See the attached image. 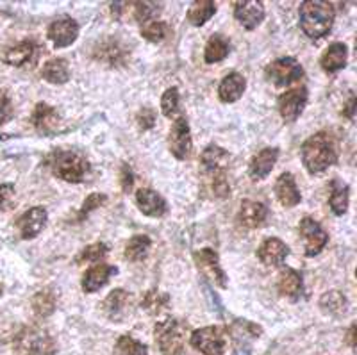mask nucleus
I'll return each instance as SVG.
<instances>
[{"label":"nucleus","mask_w":357,"mask_h":355,"mask_svg":"<svg viewBox=\"0 0 357 355\" xmlns=\"http://www.w3.org/2000/svg\"><path fill=\"white\" fill-rule=\"evenodd\" d=\"M289 255V248L279 238H266L257 248V257L264 266H280Z\"/></svg>","instance_id":"393cba45"},{"label":"nucleus","mask_w":357,"mask_h":355,"mask_svg":"<svg viewBox=\"0 0 357 355\" xmlns=\"http://www.w3.org/2000/svg\"><path fill=\"white\" fill-rule=\"evenodd\" d=\"M161 111L167 118L177 116L178 113V88L172 86L161 97Z\"/></svg>","instance_id":"79ce46f5"},{"label":"nucleus","mask_w":357,"mask_h":355,"mask_svg":"<svg viewBox=\"0 0 357 355\" xmlns=\"http://www.w3.org/2000/svg\"><path fill=\"white\" fill-rule=\"evenodd\" d=\"M142 309L152 316H161L170 309V296L159 289H149L142 299Z\"/></svg>","instance_id":"2f4dec72"},{"label":"nucleus","mask_w":357,"mask_h":355,"mask_svg":"<svg viewBox=\"0 0 357 355\" xmlns=\"http://www.w3.org/2000/svg\"><path fill=\"white\" fill-rule=\"evenodd\" d=\"M45 165L52 169L57 179L72 184L84 182L91 172V165L84 153L72 149H56L47 156Z\"/></svg>","instance_id":"7ed1b4c3"},{"label":"nucleus","mask_w":357,"mask_h":355,"mask_svg":"<svg viewBox=\"0 0 357 355\" xmlns=\"http://www.w3.org/2000/svg\"><path fill=\"white\" fill-rule=\"evenodd\" d=\"M245 88H247L245 77L238 72H231L229 75L223 77V81L218 86L220 100L225 102V104H232V102L240 100Z\"/></svg>","instance_id":"c85d7f7f"},{"label":"nucleus","mask_w":357,"mask_h":355,"mask_svg":"<svg viewBox=\"0 0 357 355\" xmlns=\"http://www.w3.org/2000/svg\"><path fill=\"white\" fill-rule=\"evenodd\" d=\"M38 52H40V47H38L36 41L33 40H24L20 43L13 45L2 56V61L9 66H20L29 65L31 61H34L38 57Z\"/></svg>","instance_id":"b1692460"},{"label":"nucleus","mask_w":357,"mask_h":355,"mask_svg":"<svg viewBox=\"0 0 357 355\" xmlns=\"http://www.w3.org/2000/svg\"><path fill=\"white\" fill-rule=\"evenodd\" d=\"M347 59H349V49L345 43H331L324 54H321L320 65L324 72L336 73L347 66Z\"/></svg>","instance_id":"cd10ccee"},{"label":"nucleus","mask_w":357,"mask_h":355,"mask_svg":"<svg viewBox=\"0 0 357 355\" xmlns=\"http://www.w3.org/2000/svg\"><path fill=\"white\" fill-rule=\"evenodd\" d=\"M152 241L149 236L139 234L134 236V238L129 239V243L126 245V257L129 259L130 262H139L149 255L151 252Z\"/></svg>","instance_id":"e433bc0d"},{"label":"nucleus","mask_w":357,"mask_h":355,"mask_svg":"<svg viewBox=\"0 0 357 355\" xmlns=\"http://www.w3.org/2000/svg\"><path fill=\"white\" fill-rule=\"evenodd\" d=\"M350 188L340 181L333 182V191L329 197V206L336 216H343L349 211Z\"/></svg>","instance_id":"c9c22d12"},{"label":"nucleus","mask_w":357,"mask_h":355,"mask_svg":"<svg viewBox=\"0 0 357 355\" xmlns=\"http://www.w3.org/2000/svg\"><path fill=\"white\" fill-rule=\"evenodd\" d=\"M277 159H279V149H275V146H266V149L259 150L250 161V168H248L250 177L254 181H261V179L268 177L272 174Z\"/></svg>","instance_id":"a878e982"},{"label":"nucleus","mask_w":357,"mask_h":355,"mask_svg":"<svg viewBox=\"0 0 357 355\" xmlns=\"http://www.w3.org/2000/svg\"><path fill=\"white\" fill-rule=\"evenodd\" d=\"M15 107H13V100L6 89H0V126L8 123L13 118Z\"/></svg>","instance_id":"49530a36"},{"label":"nucleus","mask_w":357,"mask_h":355,"mask_svg":"<svg viewBox=\"0 0 357 355\" xmlns=\"http://www.w3.org/2000/svg\"><path fill=\"white\" fill-rule=\"evenodd\" d=\"M107 254H109V246L106 243H91L86 248H82V252L77 255L75 262L77 264H84V262H95L97 264V262L104 261Z\"/></svg>","instance_id":"58836bf2"},{"label":"nucleus","mask_w":357,"mask_h":355,"mask_svg":"<svg viewBox=\"0 0 357 355\" xmlns=\"http://www.w3.org/2000/svg\"><path fill=\"white\" fill-rule=\"evenodd\" d=\"M320 309L329 316H341L345 315L349 309V300L341 291L333 289L324 293L320 299Z\"/></svg>","instance_id":"72a5a7b5"},{"label":"nucleus","mask_w":357,"mask_h":355,"mask_svg":"<svg viewBox=\"0 0 357 355\" xmlns=\"http://www.w3.org/2000/svg\"><path fill=\"white\" fill-rule=\"evenodd\" d=\"M195 259V264L199 268V271L202 273L204 282L206 280H211L213 284H216L218 287L225 289L227 287V275L223 271V268L220 266V257L213 248H200L193 254Z\"/></svg>","instance_id":"9d476101"},{"label":"nucleus","mask_w":357,"mask_h":355,"mask_svg":"<svg viewBox=\"0 0 357 355\" xmlns=\"http://www.w3.org/2000/svg\"><path fill=\"white\" fill-rule=\"evenodd\" d=\"M302 163L311 175L329 169L340 159V143L329 130H320L307 137L302 145Z\"/></svg>","instance_id":"f257e3e1"},{"label":"nucleus","mask_w":357,"mask_h":355,"mask_svg":"<svg viewBox=\"0 0 357 355\" xmlns=\"http://www.w3.org/2000/svg\"><path fill=\"white\" fill-rule=\"evenodd\" d=\"M33 311L38 318H49L50 315H54L57 307V296L50 287H45V289H40L36 295L33 296Z\"/></svg>","instance_id":"473e14b6"},{"label":"nucleus","mask_w":357,"mask_h":355,"mask_svg":"<svg viewBox=\"0 0 357 355\" xmlns=\"http://www.w3.org/2000/svg\"><path fill=\"white\" fill-rule=\"evenodd\" d=\"M268 216H270V209L263 202L243 200L238 213V222L245 229H261L266 225Z\"/></svg>","instance_id":"aec40b11"},{"label":"nucleus","mask_w":357,"mask_h":355,"mask_svg":"<svg viewBox=\"0 0 357 355\" xmlns=\"http://www.w3.org/2000/svg\"><path fill=\"white\" fill-rule=\"evenodd\" d=\"M354 335H356V325H352L349 331V341H350V347H356V341H354Z\"/></svg>","instance_id":"603ef678"},{"label":"nucleus","mask_w":357,"mask_h":355,"mask_svg":"<svg viewBox=\"0 0 357 355\" xmlns=\"http://www.w3.org/2000/svg\"><path fill=\"white\" fill-rule=\"evenodd\" d=\"M231 52V43L223 34H213L206 43V49H204V61L207 65H215V63H220Z\"/></svg>","instance_id":"c756f323"},{"label":"nucleus","mask_w":357,"mask_h":355,"mask_svg":"<svg viewBox=\"0 0 357 355\" xmlns=\"http://www.w3.org/2000/svg\"><path fill=\"white\" fill-rule=\"evenodd\" d=\"M234 355H250V348L247 343H238L236 345Z\"/></svg>","instance_id":"3c124183"},{"label":"nucleus","mask_w":357,"mask_h":355,"mask_svg":"<svg viewBox=\"0 0 357 355\" xmlns=\"http://www.w3.org/2000/svg\"><path fill=\"white\" fill-rule=\"evenodd\" d=\"M2 293H4V286L0 284V296H2Z\"/></svg>","instance_id":"864d4df0"},{"label":"nucleus","mask_w":357,"mask_h":355,"mask_svg":"<svg viewBox=\"0 0 357 355\" xmlns=\"http://www.w3.org/2000/svg\"><path fill=\"white\" fill-rule=\"evenodd\" d=\"M155 120H158V113H155V109H152L151 105H143L142 109L138 111V116H136L138 127L142 130L154 129Z\"/></svg>","instance_id":"a18cd8bd"},{"label":"nucleus","mask_w":357,"mask_h":355,"mask_svg":"<svg viewBox=\"0 0 357 355\" xmlns=\"http://www.w3.org/2000/svg\"><path fill=\"white\" fill-rule=\"evenodd\" d=\"M129 45L123 43L120 38H102L93 47V59L111 66V68H118V66L126 65L127 61H129Z\"/></svg>","instance_id":"0eeeda50"},{"label":"nucleus","mask_w":357,"mask_h":355,"mask_svg":"<svg viewBox=\"0 0 357 355\" xmlns=\"http://www.w3.org/2000/svg\"><path fill=\"white\" fill-rule=\"evenodd\" d=\"M31 120H33L34 129H36L41 136H54V134L61 130V116H59L57 109H54L52 105L45 104V102L36 104Z\"/></svg>","instance_id":"f3484780"},{"label":"nucleus","mask_w":357,"mask_h":355,"mask_svg":"<svg viewBox=\"0 0 357 355\" xmlns=\"http://www.w3.org/2000/svg\"><path fill=\"white\" fill-rule=\"evenodd\" d=\"M41 77L50 84H65L70 81V66L66 59H49L41 68Z\"/></svg>","instance_id":"7c9ffc66"},{"label":"nucleus","mask_w":357,"mask_h":355,"mask_svg":"<svg viewBox=\"0 0 357 355\" xmlns=\"http://www.w3.org/2000/svg\"><path fill=\"white\" fill-rule=\"evenodd\" d=\"M15 350L22 355H54L57 352L56 339L40 327H24L15 335Z\"/></svg>","instance_id":"39448f33"},{"label":"nucleus","mask_w":357,"mask_h":355,"mask_svg":"<svg viewBox=\"0 0 357 355\" xmlns=\"http://www.w3.org/2000/svg\"><path fill=\"white\" fill-rule=\"evenodd\" d=\"M47 220H49V213L45 207H31L18 216L15 225H17L22 239H34L47 227Z\"/></svg>","instance_id":"dca6fc26"},{"label":"nucleus","mask_w":357,"mask_h":355,"mask_svg":"<svg viewBox=\"0 0 357 355\" xmlns=\"http://www.w3.org/2000/svg\"><path fill=\"white\" fill-rule=\"evenodd\" d=\"M174 34V29L161 20H152L149 24L142 25V36L149 40L151 43H162Z\"/></svg>","instance_id":"4c0bfd02"},{"label":"nucleus","mask_w":357,"mask_h":355,"mask_svg":"<svg viewBox=\"0 0 357 355\" xmlns=\"http://www.w3.org/2000/svg\"><path fill=\"white\" fill-rule=\"evenodd\" d=\"M188 323L177 318L161 319L155 325V343L161 355H183L186 348Z\"/></svg>","instance_id":"20e7f679"},{"label":"nucleus","mask_w":357,"mask_h":355,"mask_svg":"<svg viewBox=\"0 0 357 355\" xmlns=\"http://www.w3.org/2000/svg\"><path fill=\"white\" fill-rule=\"evenodd\" d=\"M336 9L333 2L324 0H307L298 8V20H301L302 33L309 40H321L333 31Z\"/></svg>","instance_id":"f03ea898"},{"label":"nucleus","mask_w":357,"mask_h":355,"mask_svg":"<svg viewBox=\"0 0 357 355\" xmlns=\"http://www.w3.org/2000/svg\"><path fill=\"white\" fill-rule=\"evenodd\" d=\"M264 75L275 88H288L302 81L304 68L295 57H279L264 68Z\"/></svg>","instance_id":"423d86ee"},{"label":"nucleus","mask_w":357,"mask_h":355,"mask_svg":"<svg viewBox=\"0 0 357 355\" xmlns=\"http://www.w3.org/2000/svg\"><path fill=\"white\" fill-rule=\"evenodd\" d=\"M261 332H263L261 327H257L256 323L247 322V319H238V322H234V325H232V334L238 339V343H245L247 338H259Z\"/></svg>","instance_id":"a19ab883"},{"label":"nucleus","mask_w":357,"mask_h":355,"mask_svg":"<svg viewBox=\"0 0 357 355\" xmlns=\"http://www.w3.org/2000/svg\"><path fill=\"white\" fill-rule=\"evenodd\" d=\"M168 146L170 152L174 153L178 161H184L193 152V139H191V130L188 118L184 114H178L174 120V126L170 129V136H168Z\"/></svg>","instance_id":"9b49d317"},{"label":"nucleus","mask_w":357,"mask_h":355,"mask_svg":"<svg viewBox=\"0 0 357 355\" xmlns=\"http://www.w3.org/2000/svg\"><path fill=\"white\" fill-rule=\"evenodd\" d=\"M118 273V268L113 264H107V262H97L91 268L86 270V273L82 275L81 286L84 289V293H97L98 289L106 286L114 275Z\"/></svg>","instance_id":"a211bd4d"},{"label":"nucleus","mask_w":357,"mask_h":355,"mask_svg":"<svg viewBox=\"0 0 357 355\" xmlns=\"http://www.w3.org/2000/svg\"><path fill=\"white\" fill-rule=\"evenodd\" d=\"M116 355H149V348L132 335H122L114 345Z\"/></svg>","instance_id":"ea45409f"},{"label":"nucleus","mask_w":357,"mask_h":355,"mask_svg":"<svg viewBox=\"0 0 357 355\" xmlns=\"http://www.w3.org/2000/svg\"><path fill=\"white\" fill-rule=\"evenodd\" d=\"M234 17L247 31H254L264 20V4L257 0H240L234 2Z\"/></svg>","instance_id":"6ab92c4d"},{"label":"nucleus","mask_w":357,"mask_h":355,"mask_svg":"<svg viewBox=\"0 0 357 355\" xmlns=\"http://www.w3.org/2000/svg\"><path fill=\"white\" fill-rule=\"evenodd\" d=\"M341 113H343V116H345L347 120H354V118H356V93H350L349 100L345 102Z\"/></svg>","instance_id":"8fccbe9b"},{"label":"nucleus","mask_w":357,"mask_h":355,"mask_svg":"<svg viewBox=\"0 0 357 355\" xmlns=\"http://www.w3.org/2000/svg\"><path fill=\"white\" fill-rule=\"evenodd\" d=\"M13 198H15V184H9V182L0 184V213L11 207Z\"/></svg>","instance_id":"de8ad7c7"},{"label":"nucleus","mask_w":357,"mask_h":355,"mask_svg":"<svg viewBox=\"0 0 357 355\" xmlns=\"http://www.w3.org/2000/svg\"><path fill=\"white\" fill-rule=\"evenodd\" d=\"M298 232H301L302 239H304V252L307 257H314V255L320 254L327 246V243H329V234L311 216H305V218L301 220Z\"/></svg>","instance_id":"f8f14e48"},{"label":"nucleus","mask_w":357,"mask_h":355,"mask_svg":"<svg viewBox=\"0 0 357 355\" xmlns=\"http://www.w3.org/2000/svg\"><path fill=\"white\" fill-rule=\"evenodd\" d=\"M209 177H211L209 186H211L213 197H215V198H227L229 195H231V184H229L225 174H213V175H209Z\"/></svg>","instance_id":"c03bdc74"},{"label":"nucleus","mask_w":357,"mask_h":355,"mask_svg":"<svg viewBox=\"0 0 357 355\" xmlns=\"http://www.w3.org/2000/svg\"><path fill=\"white\" fill-rule=\"evenodd\" d=\"M216 13V2L213 0H199V2H193L191 8L188 9L186 18L191 25L195 27H202L207 20H211Z\"/></svg>","instance_id":"f704fd0d"},{"label":"nucleus","mask_w":357,"mask_h":355,"mask_svg":"<svg viewBox=\"0 0 357 355\" xmlns=\"http://www.w3.org/2000/svg\"><path fill=\"white\" fill-rule=\"evenodd\" d=\"M120 184H122L123 193H129V191L132 190L134 174L129 165H122V172H120Z\"/></svg>","instance_id":"09e8293b"},{"label":"nucleus","mask_w":357,"mask_h":355,"mask_svg":"<svg viewBox=\"0 0 357 355\" xmlns=\"http://www.w3.org/2000/svg\"><path fill=\"white\" fill-rule=\"evenodd\" d=\"M275 197L284 207H295L302 202V195L298 186H296L295 177L289 172L280 174V177L275 182Z\"/></svg>","instance_id":"bb28decb"},{"label":"nucleus","mask_w":357,"mask_h":355,"mask_svg":"<svg viewBox=\"0 0 357 355\" xmlns=\"http://www.w3.org/2000/svg\"><path fill=\"white\" fill-rule=\"evenodd\" d=\"M277 289H279L280 296H284L291 302H298L304 295V279L293 268H282L279 273V280H277Z\"/></svg>","instance_id":"5701e85b"},{"label":"nucleus","mask_w":357,"mask_h":355,"mask_svg":"<svg viewBox=\"0 0 357 355\" xmlns=\"http://www.w3.org/2000/svg\"><path fill=\"white\" fill-rule=\"evenodd\" d=\"M132 309L134 296L122 287L111 291L106 300L102 302V311L111 322H123V319H127V316L132 315Z\"/></svg>","instance_id":"ddd939ff"},{"label":"nucleus","mask_w":357,"mask_h":355,"mask_svg":"<svg viewBox=\"0 0 357 355\" xmlns=\"http://www.w3.org/2000/svg\"><path fill=\"white\" fill-rule=\"evenodd\" d=\"M200 163H202V168L207 175L225 174V169L231 165V153L222 146L211 143L204 149Z\"/></svg>","instance_id":"4be33fe9"},{"label":"nucleus","mask_w":357,"mask_h":355,"mask_svg":"<svg viewBox=\"0 0 357 355\" xmlns=\"http://www.w3.org/2000/svg\"><path fill=\"white\" fill-rule=\"evenodd\" d=\"M47 36L56 49H65L79 38V24L72 17L57 18L47 29Z\"/></svg>","instance_id":"2eb2a0df"},{"label":"nucleus","mask_w":357,"mask_h":355,"mask_svg":"<svg viewBox=\"0 0 357 355\" xmlns=\"http://www.w3.org/2000/svg\"><path fill=\"white\" fill-rule=\"evenodd\" d=\"M190 343L204 355H223L227 350V334L222 327H204L191 332Z\"/></svg>","instance_id":"6e6552de"},{"label":"nucleus","mask_w":357,"mask_h":355,"mask_svg":"<svg viewBox=\"0 0 357 355\" xmlns=\"http://www.w3.org/2000/svg\"><path fill=\"white\" fill-rule=\"evenodd\" d=\"M309 91L305 86H301V88L289 89L286 93H282L279 97V113L282 116V120L288 121V123H293V121L298 120L302 113H304L305 105H307Z\"/></svg>","instance_id":"4468645a"},{"label":"nucleus","mask_w":357,"mask_h":355,"mask_svg":"<svg viewBox=\"0 0 357 355\" xmlns=\"http://www.w3.org/2000/svg\"><path fill=\"white\" fill-rule=\"evenodd\" d=\"M106 202H107V197L104 193H91V195H89V197L84 200V204H82L81 209H79L77 222H84L89 214L93 213V211H97L98 207L104 206Z\"/></svg>","instance_id":"37998d69"},{"label":"nucleus","mask_w":357,"mask_h":355,"mask_svg":"<svg viewBox=\"0 0 357 355\" xmlns=\"http://www.w3.org/2000/svg\"><path fill=\"white\" fill-rule=\"evenodd\" d=\"M111 13L116 20H122L126 15H130L134 22L145 25L155 20V17L161 13V4L158 2H113Z\"/></svg>","instance_id":"1a4fd4ad"},{"label":"nucleus","mask_w":357,"mask_h":355,"mask_svg":"<svg viewBox=\"0 0 357 355\" xmlns=\"http://www.w3.org/2000/svg\"><path fill=\"white\" fill-rule=\"evenodd\" d=\"M136 204H138V209L145 216H151V218H161V216H165L168 213L167 200L158 191L151 190V188H142V190H138V193H136Z\"/></svg>","instance_id":"412c9836"}]
</instances>
